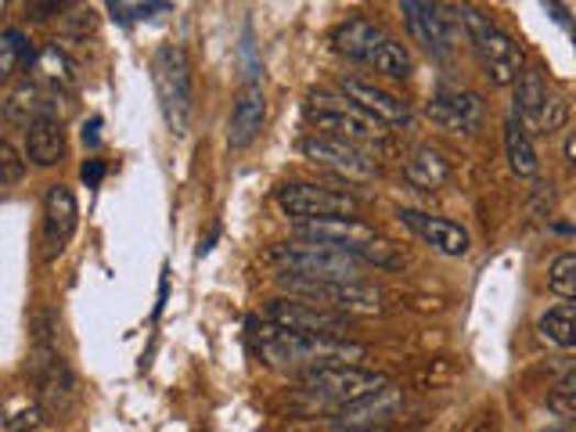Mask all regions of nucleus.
<instances>
[{"label":"nucleus","instance_id":"0eeeda50","mask_svg":"<svg viewBox=\"0 0 576 432\" xmlns=\"http://www.w3.org/2000/svg\"><path fill=\"white\" fill-rule=\"evenodd\" d=\"M278 285L292 299H303V303L335 310V313H383L386 310L383 292L364 281H307V278H292V274H278Z\"/></svg>","mask_w":576,"mask_h":432},{"label":"nucleus","instance_id":"473e14b6","mask_svg":"<svg viewBox=\"0 0 576 432\" xmlns=\"http://www.w3.org/2000/svg\"><path fill=\"white\" fill-rule=\"evenodd\" d=\"M80 180L87 188H98L101 180H104V163L101 159H87L84 166H80Z\"/></svg>","mask_w":576,"mask_h":432},{"label":"nucleus","instance_id":"ddd939ff","mask_svg":"<svg viewBox=\"0 0 576 432\" xmlns=\"http://www.w3.org/2000/svg\"><path fill=\"white\" fill-rule=\"evenodd\" d=\"M400 15H403V25H408V33L414 36V44H422L432 58H451L457 33L447 19V8L425 4V0H403Z\"/></svg>","mask_w":576,"mask_h":432},{"label":"nucleus","instance_id":"4468645a","mask_svg":"<svg viewBox=\"0 0 576 432\" xmlns=\"http://www.w3.org/2000/svg\"><path fill=\"white\" fill-rule=\"evenodd\" d=\"M473 51H476L483 73H487V80L494 87H516L519 76L527 73V58H522L519 41L512 33L497 30V25H490L487 36H483Z\"/></svg>","mask_w":576,"mask_h":432},{"label":"nucleus","instance_id":"39448f33","mask_svg":"<svg viewBox=\"0 0 576 432\" xmlns=\"http://www.w3.org/2000/svg\"><path fill=\"white\" fill-rule=\"evenodd\" d=\"M303 112H307V123L313 126V134L361 144V148H383L386 144L383 123H375L368 112H361L357 104L343 95H324V90L321 95H310Z\"/></svg>","mask_w":576,"mask_h":432},{"label":"nucleus","instance_id":"dca6fc26","mask_svg":"<svg viewBox=\"0 0 576 432\" xmlns=\"http://www.w3.org/2000/svg\"><path fill=\"white\" fill-rule=\"evenodd\" d=\"M400 408H403V389L397 383H389L378 392H372V397L343 408L335 414V422L346 432H378L386 422H392V418L400 414Z\"/></svg>","mask_w":576,"mask_h":432},{"label":"nucleus","instance_id":"423d86ee","mask_svg":"<svg viewBox=\"0 0 576 432\" xmlns=\"http://www.w3.org/2000/svg\"><path fill=\"white\" fill-rule=\"evenodd\" d=\"M270 264H278L281 274H292V278H307V281H361V259H353L346 253H339L332 245H318V242H281L267 253Z\"/></svg>","mask_w":576,"mask_h":432},{"label":"nucleus","instance_id":"c756f323","mask_svg":"<svg viewBox=\"0 0 576 432\" xmlns=\"http://www.w3.org/2000/svg\"><path fill=\"white\" fill-rule=\"evenodd\" d=\"M22 177H25V163H22V155L15 152V144L0 141V185L15 188Z\"/></svg>","mask_w":576,"mask_h":432},{"label":"nucleus","instance_id":"f3484780","mask_svg":"<svg viewBox=\"0 0 576 432\" xmlns=\"http://www.w3.org/2000/svg\"><path fill=\"white\" fill-rule=\"evenodd\" d=\"M400 224L414 231L418 239L425 245H432L436 253L443 256H465L468 248H473V239H468V231L462 224H454L447 217H432L425 209H400Z\"/></svg>","mask_w":576,"mask_h":432},{"label":"nucleus","instance_id":"1a4fd4ad","mask_svg":"<svg viewBox=\"0 0 576 432\" xmlns=\"http://www.w3.org/2000/svg\"><path fill=\"white\" fill-rule=\"evenodd\" d=\"M30 368L36 383V403L44 408V414L51 418L69 414L76 403V375L69 361L62 357L58 343H33Z\"/></svg>","mask_w":576,"mask_h":432},{"label":"nucleus","instance_id":"5701e85b","mask_svg":"<svg viewBox=\"0 0 576 432\" xmlns=\"http://www.w3.org/2000/svg\"><path fill=\"white\" fill-rule=\"evenodd\" d=\"M505 155H508V166H512L516 177H536L541 169V159H536V148L530 141V130L522 126L516 115L505 120Z\"/></svg>","mask_w":576,"mask_h":432},{"label":"nucleus","instance_id":"72a5a7b5","mask_svg":"<svg viewBox=\"0 0 576 432\" xmlns=\"http://www.w3.org/2000/svg\"><path fill=\"white\" fill-rule=\"evenodd\" d=\"M98 130H101V120H98V115H95V120H90V123H84V144H87V148H98V144H101V134H98Z\"/></svg>","mask_w":576,"mask_h":432},{"label":"nucleus","instance_id":"7c9ffc66","mask_svg":"<svg viewBox=\"0 0 576 432\" xmlns=\"http://www.w3.org/2000/svg\"><path fill=\"white\" fill-rule=\"evenodd\" d=\"M109 11L120 22H130V19H152V15H166V11H174V4H123V0H112Z\"/></svg>","mask_w":576,"mask_h":432},{"label":"nucleus","instance_id":"a878e982","mask_svg":"<svg viewBox=\"0 0 576 432\" xmlns=\"http://www.w3.org/2000/svg\"><path fill=\"white\" fill-rule=\"evenodd\" d=\"M536 332H541L544 343H552L558 350H576V307L562 303L541 313L536 321Z\"/></svg>","mask_w":576,"mask_h":432},{"label":"nucleus","instance_id":"f03ea898","mask_svg":"<svg viewBox=\"0 0 576 432\" xmlns=\"http://www.w3.org/2000/svg\"><path fill=\"white\" fill-rule=\"evenodd\" d=\"M332 47L343 58L368 65V69L389 76V80H411V73H414L411 51L403 47L397 36H389L378 22L364 19V15L339 22L332 30Z\"/></svg>","mask_w":576,"mask_h":432},{"label":"nucleus","instance_id":"20e7f679","mask_svg":"<svg viewBox=\"0 0 576 432\" xmlns=\"http://www.w3.org/2000/svg\"><path fill=\"white\" fill-rule=\"evenodd\" d=\"M152 84L155 98H159L163 120L174 137H185L195 115V76L188 51L180 44H163L152 55Z\"/></svg>","mask_w":576,"mask_h":432},{"label":"nucleus","instance_id":"9b49d317","mask_svg":"<svg viewBox=\"0 0 576 432\" xmlns=\"http://www.w3.org/2000/svg\"><path fill=\"white\" fill-rule=\"evenodd\" d=\"M299 152L307 155L313 166L332 169V174L346 177V180H375L378 177V163L368 155V148L339 137H324V134H307Z\"/></svg>","mask_w":576,"mask_h":432},{"label":"nucleus","instance_id":"b1692460","mask_svg":"<svg viewBox=\"0 0 576 432\" xmlns=\"http://www.w3.org/2000/svg\"><path fill=\"white\" fill-rule=\"evenodd\" d=\"M33 73H36V80L51 90V95H62V90L73 87V62L65 58V51L58 44H47L41 55H36Z\"/></svg>","mask_w":576,"mask_h":432},{"label":"nucleus","instance_id":"6e6552de","mask_svg":"<svg viewBox=\"0 0 576 432\" xmlns=\"http://www.w3.org/2000/svg\"><path fill=\"white\" fill-rule=\"evenodd\" d=\"M274 202L296 224H310V220H357V199L350 191L310 185V180L281 185L274 191Z\"/></svg>","mask_w":576,"mask_h":432},{"label":"nucleus","instance_id":"7ed1b4c3","mask_svg":"<svg viewBox=\"0 0 576 432\" xmlns=\"http://www.w3.org/2000/svg\"><path fill=\"white\" fill-rule=\"evenodd\" d=\"M383 386H389V378L383 372L368 368H329V372H313L307 378H299L296 386V408L307 414L318 411H343L350 403H357L364 397H372Z\"/></svg>","mask_w":576,"mask_h":432},{"label":"nucleus","instance_id":"c85d7f7f","mask_svg":"<svg viewBox=\"0 0 576 432\" xmlns=\"http://www.w3.org/2000/svg\"><path fill=\"white\" fill-rule=\"evenodd\" d=\"M41 418H44V408L36 400L33 403L25 400L22 408L19 403H11V411L4 418V432H36L41 429Z\"/></svg>","mask_w":576,"mask_h":432},{"label":"nucleus","instance_id":"2f4dec72","mask_svg":"<svg viewBox=\"0 0 576 432\" xmlns=\"http://www.w3.org/2000/svg\"><path fill=\"white\" fill-rule=\"evenodd\" d=\"M58 11H73V4H58V0H33V4H25V15L33 22H47L51 15H58Z\"/></svg>","mask_w":576,"mask_h":432},{"label":"nucleus","instance_id":"9d476101","mask_svg":"<svg viewBox=\"0 0 576 432\" xmlns=\"http://www.w3.org/2000/svg\"><path fill=\"white\" fill-rule=\"evenodd\" d=\"M264 313H267L270 324H278V329H285V332H299V335L346 339V332H350V318H346V313L313 307V303H303V299H292V296L267 299V310Z\"/></svg>","mask_w":576,"mask_h":432},{"label":"nucleus","instance_id":"f704fd0d","mask_svg":"<svg viewBox=\"0 0 576 432\" xmlns=\"http://www.w3.org/2000/svg\"><path fill=\"white\" fill-rule=\"evenodd\" d=\"M566 159H569V163H576V130H573L569 141H566Z\"/></svg>","mask_w":576,"mask_h":432},{"label":"nucleus","instance_id":"bb28decb","mask_svg":"<svg viewBox=\"0 0 576 432\" xmlns=\"http://www.w3.org/2000/svg\"><path fill=\"white\" fill-rule=\"evenodd\" d=\"M547 288L558 296V299H576V253H562L552 259L547 267Z\"/></svg>","mask_w":576,"mask_h":432},{"label":"nucleus","instance_id":"412c9836","mask_svg":"<svg viewBox=\"0 0 576 432\" xmlns=\"http://www.w3.org/2000/svg\"><path fill=\"white\" fill-rule=\"evenodd\" d=\"M65 159V126L58 115H41L25 126V163L51 169Z\"/></svg>","mask_w":576,"mask_h":432},{"label":"nucleus","instance_id":"f8f14e48","mask_svg":"<svg viewBox=\"0 0 576 432\" xmlns=\"http://www.w3.org/2000/svg\"><path fill=\"white\" fill-rule=\"evenodd\" d=\"M516 120L527 130H541V134H552L562 123H566V101L555 98L547 90L541 69H527L516 84Z\"/></svg>","mask_w":576,"mask_h":432},{"label":"nucleus","instance_id":"a211bd4d","mask_svg":"<svg viewBox=\"0 0 576 432\" xmlns=\"http://www.w3.org/2000/svg\"><path fill=\"white\" fill-rule=\"evenodd\" d=\"M76 228H80V206H76L73 188L51 185L44 195V245L47 256H62L65 245L73 242Z\"/></svg>","mask_w":576,"mask_h":432},{"label":"nucleus","instance_id":"2eb2a0df","mask_svg":"<svg viewBox=\"0 0 576 432\" xmlns=\"http://www.w3.org/2000/svg\"><path fill=\"white\" fill-rule=\"evenodd\" d=\"M339 90H343V98H350L361 112H368L375 123H383V126H411V104L403 101L400 95H392V90L361 80V76H343Z\"/></svg>","mask_w":576,"mask_h":432},{"label":"nucleus","instance_id":"6ab92c4d","mask_svg":"<svg viewBox=\"0 0 576 432\" xmlns=\"http://www.w3.org/2000/svg\"><path fill=\"white\" fill-rule=\"evenodd\" d=\"M425 115L440 130H451V134H476L483 126V98L473 90H454V95L432 98Z\"/></svg>","mask_w":576,"mask_h":432},{"label":"nucleus","instance_id":"aec40b11","mask_svg":"<svg viewBox=\"0 0 576 432\" xmlns=\"http://www.w3.org/2000/svg\"><path fill=\"white\" fill-rule=\"evenodd\" d=\"M264 120H267V101H264V87L259 80H248L242 90H239V101H234L231 109V123H228V144L234 152L248 148L259 130H264Z\"/></svg>","mask_w":576,"mask_h":432},{"label":"nucleus","instance_id":"cd10ccee","mask_svg":"<svg viewBox=\"0 0 576 432\" xmlns=\"http://www.w3.org/2000/svg\"><path fill=\"white\" fill-rule=\"evenodd\" d=\"M547 411L566 418V422H576V368H569L547 389Z\"/></svg>","mask_w":576,"mask_h":432},{"label":"nucleus","instance_id":"4be33fe9","mask_svg":"<svg viewBox=\"0 0 576 432\" xmlns=\"http://www.w3.org/2000/svg\"><path fill=\"white\" fill-rule=\"evenodd\" d=\"M403 177H408L418 191H436V188L447 185L451 166L436 148H432V144H418L408 159H403Z\"/></svg>","mask_w":576,"mask_h":432},{"label":"nucleus","instance_id":"f257e3e1","mask_svg":"<svg viewBox=\"0 0 576 432\" xmlns=\"http://www.w3.org/2000/svg\"><path fill=\"white\" fill-rule=\"evenodd\" d=\"M248 343H253L264 368L281 375H299V378H307L313 372H329V368H357L361 361H368V346L364 343L332 339V335L285 332L270 321L248 324Z\"/></svg>","mask_w":576,"mask_h":432},{"label":"nucleus","instance_id":"c9c22d12","mask_svg":"<svg viewBox=\"0 0 576 432\" xmlns=\"http://www.w3.org/2000/svg\"><path fill=\"white\" fill-rule=\"evenodd\" d=\"M335 432H346V429H335ZM378 432H386V429H378Z\"/></svg>","mask_w":576,"mask_h":432},{"label":"nucleus","instance_id":"393cba45","mask_svg":"<svg viewBox=\"0 0 576 432\" xmlns=\"http://www.w3.org/2000/svg\"><path fill=\"white\" fill-rule=\"evenodd\" d=\"M36 62L33 47H30V36L15 25H8L4 33H0V80H15L22 69H30Z\"/></svg>","mask_w":576,"mask_h":432}]
</instances>
